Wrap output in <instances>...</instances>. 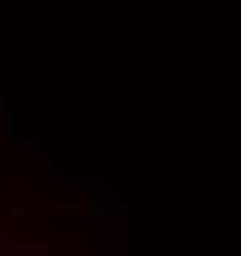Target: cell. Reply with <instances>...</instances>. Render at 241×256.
I'll list each match as a JSON object with an SVG mask.
<instances>
[{
  "label": "cell",
  "mask_w": 241,
  "mask_h": 256,
  "mask_svg": "<svg viewBox=\"0 0 241 256\" xmlns=\"http://www.w3.org/2000/svg\"><path fill=\"white\" fill-rule=\"evenodd\" d=\"M0 252L5 256H54L60 242H54V236H5Z\"/></svg>",
  "instance_id": "2"
},
{
  "label": "cell",
  "mask_w": 241,
  "mask_h": 256,
  "mask_svg": "<svg viewBox=\"0 0 241 256\" xmlns=\"http://www.w3.org/2000/svg\"><path fill=\"white\" fill-rule=\"evenodd\" d=\"M34 217V202L25 192H5L0 197V222H30Z\"/></svg>",
  "instance_id": "3"
},
{
  "label": "cell",
  "mask_w": 241,
  "mask_h": 256,
  "mask_svg": "<svg viewBox=\"0 0 241 256\" xmlns=\"http://www.w3.org/2000/svg\"><path fill=\"white\" fill-rule=\"evenodd\" d=\"M10 138H15V128H10L5 118H0V162H5V143H10Z\"/></svg>",
  "instance_id": "5"
},
{
  "label": "cell",
  "mask_w": 241,
  "mask_h": 256,
  "mask_svg": "<svg viewBox=\"0 0 241 256\" xmlns=\"http://www.w3.org/2000/svg\"><path fill=\"white\" fill-rule=\"evenodd\" d=\"M79 212H84V217H98V212H114V202H108L104 182H89V188H84V197H79Z\"/></svg>",
  "instance_id": "4"
},
{
  "label": "cell",
  "mask_w": 241,
  "mask_h": 256,
  "mask_svg": "<svg viewBox=\"0 0 241 256\" xmlns=\"http://www.w3.org/2000/svg\"><path fill=\"white\" fill-rule=\"evenodd\" d=\"M79 252L84 256H128L133 252V226L118 207L114 212H98L84 222V236H79Z\"/></svg>",
  "instance_id": "1"
}]
</instances>
